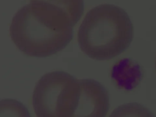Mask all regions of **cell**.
Returning <instances> with one entry per match:
<instances>
[{"instance_id":"1","label":"cell","mask_w":156,"mask_h":117,"mask_svg":"<svg viewBox=\"0 0 156 117\" xmlns=\"http://www.w3.org/2000/svg\"><path fill=\"white\" fill-rule=\"evenodd\" d=\"M72 23L58 7L44 2H30L15 14L10 37L24 54L46 57L63 49L73 38Z\"/></svg>"},{"instance_id":"2","label":"cell","mask_w":156,"mask_h":117,"mask_svg":"<svg viewBox=\"0 0 156 117\" xmlns=\"http://www.w3.org/2000/svg\"><path fill=\"white\" fill-rule=\"evenodd\" d=\"M133 37L127 12L113 4H101L86 14L78 31L80 49L98 60L112 59L123 52Z\"/></svg>"},{"instance_id":"3","label":"cell","mask_w":156,"mask_h":117,"mask_svg":"<svg viewBox=\"0 0 156 117\" xmlns=\"http://www.w3.org/2000/svg\"><path fill=\"white\" fill-rule=\"evenodd\" d=\"M79 93V79L62 71L46 73L34 90L32 104L35 114L39 117H73Z\"/></svg>"},{"instance_id":"4","label":"cell","mask_w":156,"mask_h":117,"mask_svg":"<svg viewBox=\"0 0 156 117\" xmlns=\"http://www.w3.org/2000/svg\"><path fill=\"white\" fill-rule=\"evenodd\" d=\"M80 93L73 116H105L109 109V94L99 82L79 79Z\"/></svg>"},{"instance_id":"5","label":"cell","mask_w":156,"mask_h":117,"mask_svg":"<svg viewBox=\"0 0 156 117\" xmlns=\"http://www.w3.org/2000/svg\"><path fill=\"white\" fill-rule=\"evenodd\" d=\"M44 2L58 7L69 18L74 26L83 12V0H30V2Z\"/></svg>"},{"instance_id":"6","label":"cell","mask_w":156,"mask_h":117,"mask_svg":"<svg viewBox=\"0 0 156 117\" xmlns=\"http://www.w3.org/2000/svg\"><path fill=\"white\" fill-rule=\"evenodd\" d=\"M155 66H156V63H155Z\"/></svg>"}]
</instances>
